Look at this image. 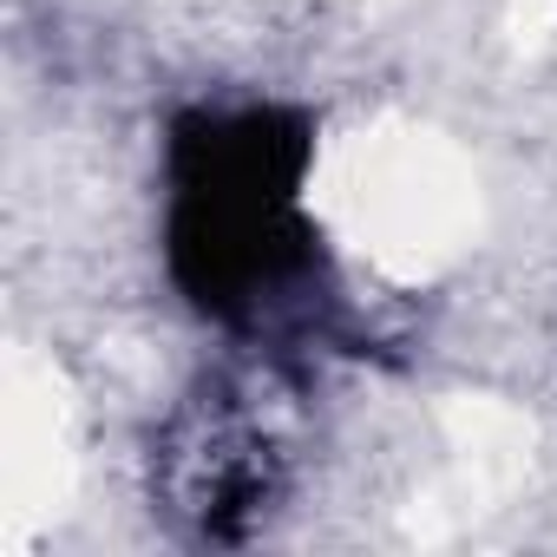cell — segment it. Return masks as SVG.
I'll return each instance as SVG.
<instances>
[{
	"label": "cell",
	"mask_w": 557,
	"mask_h": 557,
	"mask_svg": "<svg viewBox=\"0 0 557 557\" xmlns=\"http://www.w3.org/2000/svg\"><path fill=\"white\" fill-rule=\"evenodd\" d=\"M315 164V125L296 106L177 112L164 138L171 283L210 322H249L262 296L315 262V223L302 216V177Z\"/></svg>",
	"instance_id": "1"
}]
</instances>
